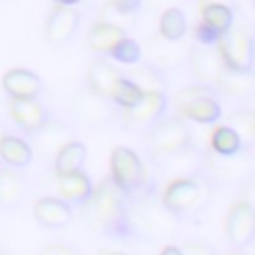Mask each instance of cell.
I'll return each mask as SVG.
<instances>
[{
  "label": "cell",
  "mask_w": 255,
  "mask_h": 255,
  "mask_svg": "<svg viewBox=\"0 0 255 255\" xmlns=\"http://www.w3.org/2000/svg\"><path fill=\"white\" fill-rule=\"evenodd\" d=\"M80 217L88 229L106 235L112 241H133L128 199L118 191L110 177L94 185L90 199L80 205Z\"/></svg>",
  "instance_id": "1"
},
{
  "label": "cell",
  "mask_w": 255,
  "mask_h": 255,
  "mask_svg": "<svg viewBox=\"0 0 255 255\" xmlns=\"http://www.w3.org/2000/svg\"><path fill=\"white\" fill-rule=\"evenodd\" d=\"M110 179L128 201L157 193V177L131 147L118 145L110 155Z\"/></svg>",
  "instance_id": "2"
},
{
  "label": "cell",
  "mask_w": 255,
  "mask_h": 255,
  "mask_svg": "<svg viewBox=\"0 0 255 255\" xmlns=\"http://www.w3.org/2000/svg\"><path fill=\"white\" fill-rule=\"evenodd\" d=\"M211 195H213V183L203 171L189 177L169 179L159 193V201L181 223L199 217L207 209Z\"/></svg>",
  "instance_id": "3"
},
{
  "label": "cell",
  "mask_w": 255,
  "mask_h": 255,
  "mask_svg": "<svg viewBox=\"0 0 255 255\" xmlns=\"http://www.w3.org/2000/svg\"><path fill=\"white\" fill-rule=\"evenodd\" d=\"M128 205H129V229L133 241H149V243L167 241L179 225V221L161 205L157 193L137 201H128Z\"/></svg>",
  "instance_id": "4"
},
{
  "label": "cell",
  "mask_w": 255,
  "mask_h": 255,
  "mask_svg": "<svg viewBox=\"0 0 255 255\" xmlns=\"http://www.w3.org/2000/svg\"><path fill=\"white\" fill-rule=\"evenodd\" d=\"M203 171L213 185H243L255 171L253 145H245L235 155H217L209 149L203 151Z\"/></svg>",
  "instance_id": "5"
},
{
  "label": "cell",
  "mask_w": 255,
  "mask_h": 255,
  "mask_svg": "<svg viewBox=\"0 0 255 255\" xmlns=\"http://www.w3.org/2000/svg\"><path fill=\"white\" fill-rule=\"evenodd\" d=\"M193 143L187 122L177 114H167L145 129L147 159H159Z\"/></svg>",
  "instance_id": "6"
},
{
  "label": "cell",
  "mask_w": 255,
  "mask_h": 255,
  "mask_svg": "<svg viewBox=\"0 0 255 255\" xmlns=\"http://www.w3.org/2000/svg\"><path fill=\"white\" fill-rule=\"evenodd\" d=\"M217 52L227 70L255 72V34L243 22H235V26L221 36Z\"/></svg>",
  "instance_id": "7"
},
{
  "label": "cell",
  "mask_w": 255,
  "mask_h": 255,
  "mask_svg": "<svg viewBox=\"0 0 255 255\" xmlns=\"http://www.w3.org/2000/svg\"><path fill=\"white\" fill-rule=\"evenodd\" d=\"M147 165L155 177L163 175L167 177V181L177 177L197 175L203 173V149H199L195 143H189L159 159H147Z\"/></svg>",
  "instance_id": "8"
},
{
  "label": "cell",
  "mask_w": 255,
  "mask_h": 255,
  "mask_svg": "<svg viewBox=\"0 0 255 255\" xmlns=\"http://www.w3.org/2000/svg\"><path fill=\"white\" fill-rule=\"evenodd\" d=\"M225 239L235 249H247L255 243V205L237 197L225 215Z\"/></svg>",
  "instance_id": "9"
},
{
  "label": "cell",
  "mask_w": 255,
  "mask_h": 255,
  "mask_svg": "<svg viewBox=\"0 0 255 255\" xmlns=\"http://www.w3.org/2000/svg\"><path fill=\"white\" fill-rule=\"evenodd\" d=\"M74 131H76V128L70 122L60 120V118H50L42 128H38L30 135H26V139L32 145L34 155L38 153L44 159H54L56 153L70 139H74Z\"/></svg>",
  "instance_id": "10"
},
{
  "label": "cell",
  "mask_w": 255,
  "mask_h": 255,
  "mask_svg": "<svg viewBox=\"0 0 255 255\" xmlns=\"http://www.w3.org/2000/svg\"><path fill=\"white\" fill-rule=\"evenodd\" d=\"M70 114L74 124L82 128H100L108 124L114 116L112 108L108 106V100L96 96L86 86L70 98Z\"/></svg>",
  "instance_id": "11"
},
{
  "label": "cell",
  "mask_w": 255,
  "mask_h": 255,
  "mask_svg": "<svg viewBox=\"0 0 255 255\" xmlns=\"http://www.w3.org/2000/svg\"><path fill=\"white\" fill-rule=\"evenodd\" d=\"M169 98L165 92H143V98L131 110H120L122 122L128 128H151L163 116H167Z\"/></svg>",
  "instance_id": "12"
},
{
  "label": "cell",
  "mask_w": 255,
  "mask_h": 255,
  "mask_svg": "<svg viewBox=\"0 0 255 255\" xmlns=\"http://www.w3.org/2000/svg\"><path fill=\"white\" fill-rule=\"evenodd\" d=\"M80 22H82V14L76 8L52 6V10L48 12V18H46V24H44L46 42L54 48L70 44L80 30Z\"/></svg>",
  "instance_id": "13"
},
{
  "label": "cell",
  "mask_w": 255,
  "mask_h": 255,
  "mask_svg": "<svg viewBox=\"0 0 255 255\" xmlns=\"http://www.w3.org/2000/svg\"><path fill=\"white\" fill-rule=\"evenodd\" d=\"M8 114L12 124L16 126V129L26 137L32 131H36L38 128H42L50 118V110L46 108V104L40 98H32V100H10L8 102Z\"/></svg>",
  "instance_id": "14"
},
{
  "label": "cell",
  "mask_w": 255,
  "mask_h": 255,
  "mask_svg": "<svg viewBox=\"0 0 255 255\" xmlns=\"http://www.w3.org/2000/svg\"><path fill=\"white\" fill-rule=\"evenodd\" d=\"M2 90L8 100H32L40 98L44 92V80L38 72L30 68H10L2 74Z\"/></svg>",
  "instance_id": "15"
},
{
  "label": "cell",
  "mask_w": 255,
  "mask_h": 255,
  "mask_svg": "<svg viewBox=\"0 0 255 255\" xmlns=\"http://www.w3.org/2000/svg\"><path fill=\"white\" fill-rule=\"evenodd\" d=\"M187 64L195 82L211 84V86H215L221 70L225 68L217 52V46H201V44H193L187 50Z\"/></svg>",
  "instance_id": "16"
},
{
  "label": "cell",
  "mask_w": 255,
  "mask_h": 255,
  "mask_svg": "<svg viewBox=\"0 0 255 255\" xmlns=\"http://www.w3.org/2000/svg\"><path fill=\"white\" fill-rule=\"evenodd\" d=\"M124 76V72L114 66L110 62V58L106 56H98L90 62L88 72H86V88L92 90L96 96L104 98L110 102L112 92L116 88V84L120 82V78Z\"/></svg>",
  "instance_id": "17"
},
{
  "label": "cell",
  "mask_w": 255,
  "mask_h": 255,
  "mask_svg": "<svg viewBox=\"0 0 255 255\" xmlns=\"http://www.w3.org/2000/svg\"><path fill=\"white\" fill-rule=\"evenodd\" d=\"M30 191L28 177L24 169H14L0 163V207L4 211L18 209Z\"/></svg>",
  "instance_id": "18"
},
{
  "label": "cell",
  "mask_w": 255,
  "mask_h": 255,
  "mask_svg": "<svg viewBox=\"0 0 255 255\" xmlns=\"http://www.w3.org/2000/svg\"><path fill=\"white\" fill-rule=\"evenodd\" d=\"M32 213L36 221L46 229H64L74 219V207L60 197L44 195L34 201Z\"/></svg>",
  "instance_id": "19"
},
{
  "label": "cell",
  "mask_w": 255,
  "mask_h": 255,
  "mask_svg": "<svg viewBox=\"0 0 255 255\" xmlns=\"http://www.w3.org/2000/svg\"><path fill=\"white\" fill-rule=\"evenodd\" d=\"M175 110L185 122L189 120L199 126H215L223 118V108L217 96H201L177 106Z\"/></svg>",
  "instance_id": "20"
},
{
  "label": "cell",
  "mask_w": 255,
  "mask_h": 255,
  "mask_svg": "<svg viewBox=\"0 0 255 255\" xmlns=\"http://www.w3.org/2000/svg\"><path fill=\"white\" fill-rule=\"evenodd\" d=\"M183 60H187V52H183L179 42H169L161 38L159 34L149 36L147 40V62L155 64L163 72L175 70L183 66Z\"/></svg>",
  "instance_id": "21"
},
{
  "label": "cell",
  "mask_w": 255,
  "mask_h": 255,
  "mask_svg": "<svg viewBox=\"0 0 255 255\" xmlns=\"http://www.w3.org/2000/svg\"><path fill=\"white\" fill-rule=\"evenodd\" d=\"M215 88L219 96H225L229 100H249L255 94V72H233L223 68Z\"/></svg>",
  "instance_id": "22"
},
{
  "label": "cell",
  "mask_w": 255,
  "mask_h": 255,
  "mask_svg": "<svg viewBox=\"0 0 255 255\" xmlns=\"http://www.w3.org/2000/svg\"><path fill=\"white\" fill-rule=\"evenodd\" d=\"M34 161V149L28 143L24 135L6 131L0 141V163L14 167V169H26Z\"/></svg>",
  "instance_id": "23"
},
{
  "label": "cell",
  "mask_w": 255,
  "mask_h": 255,
  "mask_svg": "<svg viewBox=\"0 0 255 255\" xmlns=\"http://www.w3.org/2000/svg\"><path fill=\"white\" fill-rule=\"evenodd\" d=\"M56 185H58V191H60V199H64L72 207L84 205L90 199L92 191H94V183H92L90 175L84 169L76 171V173L56 177Z\"/></svg>",
  "instance_id": "24"
},
{
  "label": "cell",
  "mask_w": 255,
  "mask_h": 255,
  "mask_svg": "<svg viewBox=\"0 0 255 255\" xmlns=\"http://www.w3.org/2000/svg\"><path fill=\"white\" fill-rule=\"evenodd\" d=\"M128 36V30L122 28V26H116V24H110V22H102L98 20L96 24H92L88 36H86V44L88 48L98 54V56H108L110 50L122 40Z\"/></svg>",
  "instance_id": "25"
},
{
  "label": "cell",
  "mask_w": 255,
  "mask_h": 255,
  "mask_svg": "<svg viewBox=\"0 0 255 255\" xmlns=\"http://www.w3.org/2000/svg\"><path fill=\"white\" fill-rule=\"evenodd\" d=\"M124 76L131 80L141 92H165L167 94V72H163L151 62H139L131 66Z\"/></svg>",
  "instance_id": "26"
},
{
  "label": "cell",
  "mask_w": 255,
  "mask_h": 255,
  "mask_svg": "<svg viewBox=\"0 0 255 255\" xmlns=\"http://www.w3.org/2000/svg\"><path fill=\"white\" fill-rule=\"evenodd\" d=\"M86 159H88V147H86V143L80 141V139H70L56 153V157L52 159V167H54L56 177L82 171L84 165H86Z\"/></svg>",
  "instance_id": "27"
},
{
  "label": "cell",
  "mask_w": 255,
  "mask_h": 255,
  "mask_svg": "<svg viewBox=\"0 0 255 255\" xmlns=\"http://www.w3.org/2000/svg\"><path fill=\"white\" fill-rule=\"evenodd\" d=\"M143 6H145L143 0H108L106 6L102 8L100 20L129 30V26L137 18V14L143 10Z\"/></svg>",
  "instance_id": "28"
},
{
  "label": "cell",
  "mask_w": 255,
  "mask_h": 255,
  "mask_svg": "<svg viewBox=\"0 0 255 255\" xmlns=\"http://www.w3.org/2000/svg\"><path fill=\"white\" fill-rule=\"evenodd\" d=\"M157 34L169 42H181L187 34V18L179 6H169L161 12L157 22Z\"/></svg>",
  "instance_id": "29"
},
{
  "label": "cell",
  "mask_w": 255,
  "mask_h": 255,
  "mask_svg": "<svg viewBox=\"0 0 255 255\" xmlns=\"http://www.w3.org/2000/svg\"><path fill=\"white\" fill-rule=\"evenodd\" d=\"M245 147L239 133L227 124H217L209 135V151L217 155H235Z\"/></svg>",
  "instance_id": "30"
},
{
  "label": "cell",
  "mask_w": 255,
  "mask_h": 255,
  "mask_svg": "<svg viewBox=\"0 0 255 255\" xmlns=\"http://www.w3.org/2000/svg\"><path fill=\"white\" fill-rule=\"evenodd\" d=\"M201 8V22L205 26H209L213 32H217L219 36L227 34L233 26H235V8L233 6H225V4H205L199 6Z\"/></svg>",
  "instance_id": "31"
},
{
  "label": "cell",
  "mask_w": 255,
  "mask_h": 255,
  "mask_svg": "<svg viewBox=\"0 0 255 255\" xmlns=\"http://www.w3.org/2000/svg\"><path fill=\"white\" fill-rule=\"evenodd\" d=\"M227 126L239 133L245 145H255V110L247 106L231 110L227 116Z\"/></svg>",
  "instance_id": "32"
},
{
  "label": "cell",
  "mask_w": 255,
  "mask_h": 255,
  "mask_svg": "<svg viewBox=\"0 0 255 255\" xmlns=\"http://www.w3.org/2000/svg\"><path fill=\"white\" fill-rule=\"evenodd\" d=\"M106 58H110V60H114V62H118V64H124V66H129V68H131V66H135V64L141 62L143 50H141L139 42L128 34L126 38H122V40L110 50V54H108Z\"/></svg>",
  "instance_id": "33"
},
{
  "label": "cell",
  "mask_w": 255,
  "mask_h": 255,
  "mask_svg": "<svg viewBox=\"0 0 255 255\" xmlns=\"http://www.w3.org/2000/svg\"><path fill=\"white\" fill-rule=\"evenodd\" d=\"M143 98V92L126 76L120 78V82L116 84L110 102L118 108V110H131L133 106H137V102Z\"/></svg>",
  "instance_id": "34"
},
{
  "label": "cell",
  "mask_w": 255,
  "mask_h": 255,
  "mask_svg": "<svg viewBox=\"0 0 255 255\" xmlns=\"http://www.w3.org/2000/svg\"><path fill=\"white\" fill-rule=\"evenodd\" d=\"M201 96H217L219 98V92L215 86L211 84H201V82H193L185 88H181L175 96H173V102H175V108L189 102V100H195V98H201Z\"/></svg>",
  "instance_id": "35"
},
{
  "label": "cell",
  "mask_w": 255,
  "mask_h": 255,
  "mask_svg": "<svg viewBox=\"0 0 255 255\" xmlns=\"http://www.w3.org/2000/svg\"><path fill=\"white\" fill-rule=\"evenodd\" d=\"M181 247V253L183 255H219L217 247L207 243V241H201V239H195V241H185Z\"/></svg>",
  "instance_id": "36"
},
{
  "label": "cell",
  "mask_w": 255,
  "mask_h": 255,
  "mask_svg": "<svg viewBox=\"0 0 255 255\" xmlns=\"http://www.w3.org/2000/svg\"><path fill=\"white\" fill-rule=\"evenodd\" d=\"M193 40H195V44H201V46H217L221 36L217 32H213L209 26H205L203 22H199L193 28Z\"/></svg>",
  "instance_id": "37"
},
{
  "label": "cell",
  "mask_w": 255,
  "mask_h": 255,
  "mask_svg": "<svg viewBox=\"0 0 255 255\" xmlns=\"http://www.w3.org/2000/svg\"><path fill=\"white\" fill-rule=\"evenodd\" d=\"M40 255H82L76 245L70 243H48L40 249Z\"/></svg>",
  "instance_id": "38"
},
{
  "label": "cell",
  "mask_w": 255,
  "mask_h": 255,
  "mask_svg": "<svg viewBox=\"0 0 255 255\" xmlns=\"http://www.w3.org/2000/svg\"><path fill=\"white\" fill-rule=\"evenodd\" d=\"M143 2H147L149 4V8H153V10H165V8H169V6H177V2H181V0H143Z\"/></svg>",
  "instance_id": "39"
},
{
  "label": "cell",
  "mask_w": 255,
  "mask_h": 255,
  "mask_svg": "<svg viewBox=\"0 0 255 255\" xmlns=\"http://www.w3.org/2000/svg\"><path fill=\"white\" fill-rule=\"evenodd\" d=\"M159 255H183L181 253V247L179 245H173V243H165L159 251Z\"/></svg>",
  "instance_id": "40"
},
{
  "label": "cell",
  "mask_w": 255,
  "mask_h": 255,
  "mask_svg": "<svg viewBox=\"0 0 255 255\" xmlns=\"http://www.w3.org/2000/svg\"><path fill=\"white\" fill-rule=\"evenodd\" d=\"M199 6H205V4H225V6H233L235 8V0H197Z\"/></svg>",
  "instance_id": "41"
},
{
  "label": "cell",
  "mask_w": 255,
  "mask_h": 255,
  "mask_svg": "<svg viewBox=\"0 0 255 255\" xmlns=\"http://www.w3.org/2000/svg\"><path fill=\"white\" fill-rule=\"evenodd\" d=\"M54 6H68V8H76L82 0H52Z\"/></svg>",
  "instance_id": "42"
},
{
  "label": "cell",
  "mask_w": 255,
  "mask_h": 255,
  "mask_svg": "<svg viewBox=\"0 0 255 255\" xmlns=\"http://www.w3.org/2000/svg\"><path fill=\"white\" fill-rule=\"evenodd\" d=\"M225 255H249V253H247L245 249H235V247H231V249H229Z\"/></svg>",
  "instance_id": "43"
},
{
  "label": "cell",
  "mask_w": 255,
  "mask_h": 255,
  "mask_svg": "<svg viewBox=\"0 0 255 255\" xmlns=\"http://www.w3.org/2000/svg\"><path fill=\"white\" fill-rule=\"evenodd\" d=\"M6 131H8V129H6V126L0 122V141H2V137H4V133H6Z\"/></svg>",
  "instance_id": "44"
},
{
  "label": "cell",
  "mask_w": 255,
  "mask_h": 255,
  "mask_svg": "<svg viewBox=\"0 0 255 255\" xmlns=\"http://www.w3.org/2000/svg\"><path fill=\"white\" fill-rule=\"evenodd\" d=\"M108 255H128V253H122V251H112V253H108Z\"/></svg>",
  "instance_id": "45"
},
{
  "label": "cell",
  "mask_w": 255,
  "mask_h": 255,
  "mask_svg": "<svg viewBox=\"0 0 255 255\" xmlns=\"http://www.w3.org/2000/svg\"><path fill=\"white\" fill-rule=\"evenodd\" d=\"M251 2H253V6H255V0H251Z\"/></svg>",
  "instance_id": "46"
}]
</instances>
